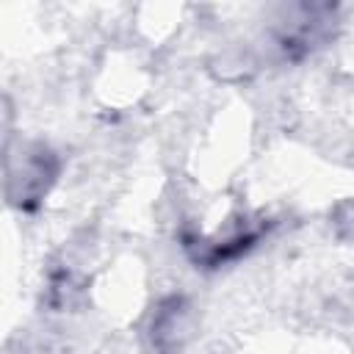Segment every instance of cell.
Wrapping results in <instances>:
<instances>
[{"mask_svg":"<svg viewBox=\"0 0 354 354\" xmlns=\"http://www.w3.org/2000/svg\"><path fill=\"white\" fill-rule=\"evenodd\" d=\"M183 318H185V304L183 299H169L152 318V343L158 348L177 346V337L183 332Z\"/></svg>","mask_w":354,"mask_h":354,"instance_id":"2","label":"cell"},{"mask_svg":"<svg viewBox=\"0 0 354 354\" xmlns=\"http://www.w3.org/2000/svg\"><path fill=\"white\" fill-rule=\"evenodd\" d=\"M55 171H58V163L53 158V152L47 147H33L28 155H22V169H19V177H11V185L19 180V194L14 196V202H19L22 207H28L30 202L41 199L50 188V183L55 180Z\"/></svg>","mask_w":354,"mask_h":354,"instance_id":"1","label":"cell"}]
</instances>
